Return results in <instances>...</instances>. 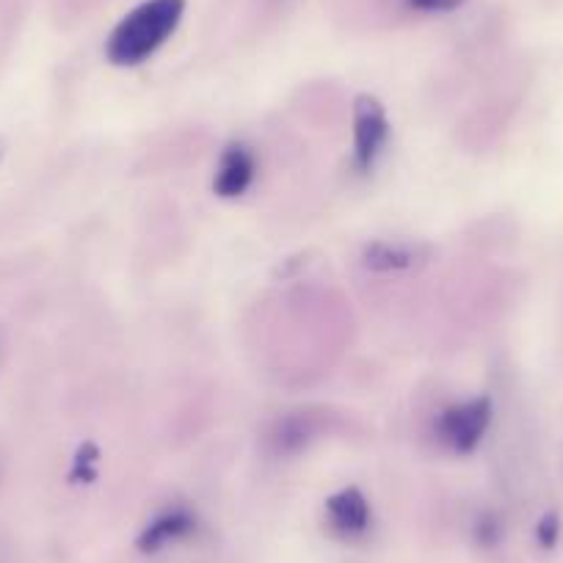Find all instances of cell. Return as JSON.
I'll list each match as a JSON object with an SVG mask.
<instances>
[{
	"instance_id": "cell-1",
	"label": "cell",
	"mask_w": 563,
	"mask_h": 563,
	"mask_svg": "<svg viewBox=\"0 0 563 563\" xmlns=\"http://www.w3.org/2000/svg\"><path fill=\"white\" fill-rule=\"evenodd\" d=\"M186 0H147L119 20L106 45L108 62L117 67H139L161 51L180 25Z\"/></svg>"
},
{
	"instance_id": "cell-2",
	"label": "cell",
	"mask_w": 563,
	"mask_h": 563,
	"mask_svg": "<svg viewBox=\"0 0 563 563\" xmlns=\"http://www.w3.org/2000/svg\"><path fill=\"white\" fill-rule=\"evenodd\" d=\"M492 426V400L486 395L453 404L437 417V437L459 456H470L481 448Z\"/></svg>"
},
{
	"instance_id": "cell-3",
	"label": "cell",
	"mask_w": 563,
	"mask_h": 563,
	"mask_svg": "<svg viewBox=\"0 0 563 563\" xmlns=\"http://www.w3.org/2000/svg\"><path fill=\"white\" fill-rule=\"evenodd\" d=\"M389 141V119L373 95L354 100V169L360 175L373 172Z\"/></svg>"
},
{
	"instance_id": "cell-4",
	"label": "cell",
	"mask_w": 563,
	"mask_h": 563,
	"mask_svg": "<svg viewBox=\"0 0 563 563\" xmlns=\"http://www.w3.org/2000/svg\"><path fill=\"white\" fill-rule=\"evenodd\" d=\"M323 519H327V528L334 539L360 541L371 533L373 508L367 503V497L362 495V489L345 486V489L327 497V503H323Z\"/></svg>"
},
{
	"instance_id": "cell-5",
	"label": "cell",
	"mask_w": 563,
	"mask_h": 563,
	"mask_svg": "<svg viewBox=\"0 0 563 563\" xmlns=\"http://www.w3.org/2000/svg\"><path fill=\"white\" fill-rule=\"evenodd\" d=\"M199 530L197 514L188 506H169L161 514H155L144 528H141L135 547H139L144 555H155V552L166 550L172 544H180L188 541Z\"/></svg>"
},
{
	"instance_id": "cell-6",
	"label": "cell",
	"mask_w": 563,
	"mask_h": 563,
	"mask_svg": "<svg viewBox=\"0 0 563 563\" xmlns=\"http://www.w3.org/2000/svg\"><path fill=\"white\" fill-rule=\"evenodd\" d=\"M431 260V249L417 241H371L360 254V263L373 274L415 271Z\"/></svg>"
},
{
	"instance_id": "cell-7",
	"label": "cell",
	"mask_w": 563,
	"mask_h": 563,
	"mask_svg": "<svg viewBox=\"0 0 563 563\" xmlns=\"http://www.w3.org/2000/svg\"><path fill=\"white\" fill-rule=\"evenodd\" d=\"M254 177H257V158H254L252 150L241 141H232L227 144L224 153H221L219 166H216L213 177V191L221 199H238L252 188Z\"/></svg>"
},
{
	"instance_id": "cell-8",
	"label": "cell",
	"mask_w": 563,
	"mask_h": 563,
	"mask_svg": "<svg viewBox=\"0 0 563 563\" xmlns=\"http://www.w3.org/2000/svg\"><path fill=\"white\" fill-rule=\"evenodd\" d=\"M316 420L310 415L279 417L271 429V448L276 456H296L316 440Z\"/></svg>"
},
{
	"instance_id": "cell-9",
	"label": "cell",
	"mask_w": 563,
	"mask_h": 563,
	"mask_svg": "<svg viewBox=\"0 0 563 563\" xmlns=\"http://www.w3.org/2000/svg\"><path fill=\"white\" fill-rule=\"evenodd\" d=\"M97 464H100V451H97V445L86 442V445H80L78 453H75L69 481H75V484H91V481L97 478Z\"/></svg>"
},
{
	"instance_id": "cell-10",
	"label": "cell",
	"mask_w": 563,
	"mask_h": 563,
	"mask_svg": "<svg viewBox=\"0 0 563 563\" xmlns=\"http://www.w3.org/2000/svg\"><path fill=\"white\" fill-rule=\"evenodd\" d=\"M503 528H500V519L495 514H481L478 522H475V541L481 547H495L500 541Z\"/></svg>"
},
{
	"instance_id": "cell-11",
	"label": "cell",
	"mask_w": 563,
	"mask_h": 563,
	"mask_svg": "<svg viewBox=\"0 0 563 563\" xmlns=\"http://www.w3.org/2000/svg\"><path fill=\"white\" fill-rule=\"evenodd\" d=\"M406 7L415 9V12H426V14H445V12H456V9L464 7V0H404Z\"/></svg>"
},
{
	"instance_id": "cell-12",
	"label": "cell",
	"mask_w": 563,
	"mask_h": 563,
	"mask_svg": "<svg viewBox=\"0 0 563 563\" xmlns=\"http://www.w3.org/2000/svg\"><path fill=\"white\" fill-rule=\"evenodd\" d=\"M558 530H561V522H558V517H555V514H547V517L539 522V530H536V533H539L541 544L552 547V544H555V539H558Z\"/></svg>"
},
{
	"instance_id": "cell-13",
	"label": "cell",
	"mask_w": 563,
	"mask_h": 563,
	"mask_svg": "<svg viewBox=\"0 0 563 563\" xmlns=\"http://www.w3.org/2000/svg\"><path fill=\"white\" fill-rule=\"evenodd\" d=\"M0 158H3V141H0Z\"/></svg>"
}]
</instances>
